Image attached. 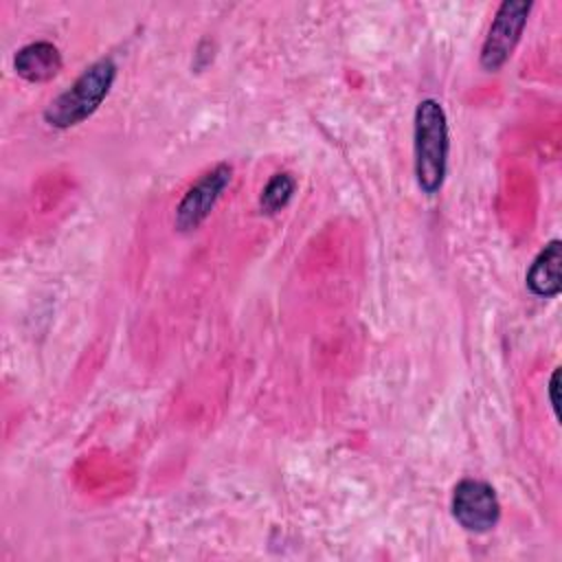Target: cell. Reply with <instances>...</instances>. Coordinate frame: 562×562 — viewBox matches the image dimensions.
Masks as SVG:
<instances>
[{
  "label": "cell",
  "instance_id": "cell-1",
  "mask_svg": "<svg viewBox=\"0 0 562 562\" xmlns=\"http://www.w3.org/2000/svg\"><path fill=\"white\" fill-rule=\"evenodd\" d=\"M413 138L417 187L426 195H435L446 180L450 149L446 110L437 99H424L417 103Z\"/></svg>",
  "mask_w": 562,
  "mask_h": 562
},
{
  "label": "cell",
  "instance_id": "cell-2",
  "mask_svg": "<svg viewBox=\"0 0 562 562\" xmlns=\"http://www.w3.org/2000/svg\"><path fill=\"white\" fill-rule=\"evenodd\" d=\"M116 79V66L110 57H103L88 66L77 81L64 90L44 112L48 125L66 130L81 121H86L108 97L112 83Z\"/></svg>",
  "mask_w": 562,
  "mask_h": 562
},
{
  "label": "cell",
  "instance_id": "cell-3",
  "mask_svg": "<svg viewBox=\"0 0 562 562\" xmlns=\"http://www.w3.org/2000/svg\"><path fill=\"white\" fill-rule=\"evenodd\" d=\"M531 11V2L525 0H505L485 35L481 46V68L487 72L501 70L512 57Z\"/></svg>",
  "mask_w": 562,
  "mask_h": 562
},
{
  "label": "cell",
  "instance_id": "cell-4",
  "mask_svg": "<svg viewBox=\"0 0 562 562\" xmlns=\"http://www.w3.org/2000/svg\"><path fill=\"white\" fill-rule=\"evenodd\" d=\"M452 516L472 533H485L501 518V503L494 487L481 479H463L452 492Z\"/></svg>",
  "mask_w": 562,
  "mask_h": 562
},
{
  "label": "cell",
  "instance_id": "cell-5",
  "mask_svg": "<svg viewBox=\"0 0 562 562\" xmlns=\"http://www.w3.org/2000/svg\"><path fill=\"white\" fill-rule=\"evenodd\" d=\"M231 173V167L226 162H220L206 173H202L200 180L184 193L176 209V228L180 233L195 231L209 217L222 191L228 187Z\"/></svg>",
  "mask_w": 562,
  "mask_h": 562
},
{
  "label": "cell",
  "instance_id": "cell-6",
  "mask_svg": "<svg viewBox=\"0 0 562 562\" xmlns=\"http://www.w3.org/2000/svg\"><path fill=\"white\" fill-rule=\"evenodd\" d=\"M562 241L551 239L527 270L525 283L533 296L553 299L562 290Z\"/></svg>",
  "mask_w": 562,
  "mask_h": 562
},
{
  "label": "cell",
  "instance_id": "cell-7",
  "mask_svg": "<svg viewBox=\"0 0 562 562\" xmlns=\"http://www.w3.org/2000/svg\"><path fill=\"white\" fill-rule=\"evenodd\" d=\"M13 68L31 83L48 81L61 70V55L50 42H31L15 53Z\"/></svg>",
  "mask_w": 562,
  "mask_h": 562
},
{
  "label": "cell",
  "instance_id": "cell-8",
  "mask_svg": "<svg viewBox=\"0 0 562 562\" xmlns=\"http://www.w3.org/2000/svg\"><path fill=\"white\" fill-rule=\"evenodd\" d=\"M294 189H296V180L292 178V173H288V171L274 173L259 195L261 213H268V215L279 213L292 200Z\"/></svg>",
  "mask_w": 562,
  "mask_h": 562
},
{
  "label": "cell",
  "instance_id": "cell-9",
  "mask_svg": "<svg viewBox=\"0 0 562 562\" xmlns=\"http://www.w3.org/2000/svg\"><path fill=\"white\" fill-rule=\"evenodd\" d=\"M558 389H560V371L555 369L551 380H549V402H551V408L555 413V417H560V397H558Z\"/></svg>",
  "mask_w": 562,
  "mask_h": 562
}]
</instances>
